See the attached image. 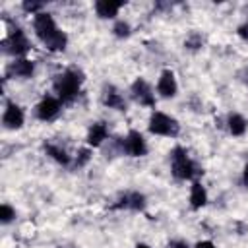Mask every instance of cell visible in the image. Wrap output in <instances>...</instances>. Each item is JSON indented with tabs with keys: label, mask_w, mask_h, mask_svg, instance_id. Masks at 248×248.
<instances>
[{
	"label": "cell",
	"mask_w": 248,
	"mask_h": 248,
	"mask_svg": "<svg viewBox=\"0 0 248 248\" xmlns=\"http://www.w3.org/2000/svg\"><path fill=\"white\" fill-rule=\"evenodd\" d=\"M83 72L76 70V68H68L62 74L56 76L52 87L56 91V97L60 99V103H72L76 101V97L79 95L81 83H83Z\"/></svg>",
	"instance_id": "obj_1"
},
{
	"label": "cell",
	"mask_w": 248,
	"mask_h": 248,
	"mask_svg": "<svg viewBox=\"0 0 248 248\" xmlns=\"http://www.w3.org/2000/svg\"><path fill=\"white\" fill-rule=\"evenodd\" d=\"M170 170H172V176L178 178V180H190L194 176H198L202 170L198 169V165L188 157L186 149L184 147H174L170 151Z\"/></svg>",
	"instance_id": "obj_2"
},
{
	"label": "cell",
	"mask_w": 248,
	"mask_h": 248,
	"mask_svg": "<svg viewBox=\"0 0 248 248\" xmlns=\"http://www.w3.org/2000/svg\"><path fill=\"white\" fill-rule=\"evenodd\" d=\"M149 132L155 136H167V138H176L180 132V124L176 118L161 112V110H153L149 116V124H147Z\"/></svg>",
	"instance_id": "obj_3"
},
{
	"label": "cell",
	"mask_w": 248,
	"mask_h": 248,
	"mask_svg": "<svg viewBox=\"0 0 248 248\" xmlns=\"http://www.w3.org/2000/svg\"><path fill=\"white\" fill-rule=\"evenodd\" d=\"M33 29H35V35L39 37V41L43 45H46L54 35L60 33V29L56 27L54 17L48 12H41V14H37L33 17Z\"/></svg>",
	"instance_id": "obj_4"
},
{
	"label": "cell",
	"mask_w": 248,
	"mask_h": 248,
	"mask_svg": "<svg viewBox=\"0 0 248 248\" xmlns=\"http://www.w3.org/2000/svg\"><path fill=\"white\" fill-rule=\"evenodd\" d=\"M2 46H4V50H6L8 54H12V56H23V54L31 48L29 39L25 37L23 29H19V27H16V29L10 33V37L4 39Z\"/></svg>",
	"instance_id": "obj_5"
},
{
	"label": "cell",
	"mask_w": 248,
	"mask_h": 248,
	"mask_svg": "<svg viewBox=\"0 0 248 248\" xmlns=\"http://www.w3.org/2000/svg\"><path fill=\"white\" fill-rule=\"evenodd\" d=\"M122 153L130 157H143L147 153V143L138 130H130L126 138H122Z\"/></svg>",
	"instance_id": "obj_6"
},
{
	"label": "cell",
	"mask_w": 248,
	"mask_h": 248,
	"mask_svg": "<svg viewBox=\"0 0 248 248\" xmlns=\"http://www.w3.org/2000/svg\"><path fill=\"white\" fill-rule=\"evenodd\" d=\"M62 108V103L58 97H43L39 101V105L35 107V112H37V118L43 120V122H48V120H54L58 116Z\"/></svg>",
	"instance_id": "obj_7"
},
{
	"label": "cell",
	"mask_w": 248,
	"mask_h": 248,
	"mask_svg": "<svg viewBox=\"0 0 248 248\" xmlns=\"http://www.w3.org/2000/svg\"><path fill=\"white\" fill-rule=\"evenodd\" d=\"M25 122V114H23V108L19 105H16L14 101H8L6 103V108H4V114H2V124L4 128L8 130H19Z\"/></svg>",
	"instance_id": "obj_8"
},
{
	"label": "cell",
	"mask_w": 248,
	"mask_h": 248,
	"mask_svg": "<svg viewBox=\"0 0 248 248\" xmlns=\"http://www.w3.org/2000/svg\"><path fill=\"white\" fill-rule=\"evenodd\" d=\"M130 91H132V97H134L140 105H143V107H155V93H153L151 85H149L143 78H138V79L132 83Z\"/></svg>",
	"instance_id": "obj_9"
},
{
	"label": "cell",
	"mask_w": 248,
	"mask_h": 248,
	"mask_svg": "<svg viewBox=\"0 0 248 248\" xmlns=\"http://www.w3.org/2000/svg\"><path fill=\"white\" fill-rule=\"evenodd\" d=\"M176 91H178V83H176L172 70H163L159 76V81H157V93L163 99H170L176 95Z\"/></svg>",
	"instance_id": "obj_10"
},
{
	"label": "cell",
	"mask_w": 248,
	"mask_h": 248,
	"mask_svg": "<svg viewBox=\"0 0 248 248\" xmlns=\"http://www.w3.org/2000/svg\"><path fill=\"white\" fill-rule=\"evenodd\" d=\"M33 72H35V64L31 60H27V58H16L8 66V70H6L8 76H12V78H23V79L25 78H31Z\"/></svg>",
	"instance_id": "obj_11"
},
{
	"label": "cell",
	"mask_w": 248,
	"mask_h": 248,
	"mask_svg": "<svg viewBox=\"0 0 248 248\" xmlns=\"http://www.w3.org/2000/svg\"><path fill=\"white\" fill-rule=\"evenodd\" d=\"M103 103L108 107V108H114V110H126V101L122 97V93L118 89H114L112 85H107L103 89Z\"/></svg>",
	"instance_id": "obj_12"
},
{
	"label": "cell",
	"mask_w": 248,
	"mask_h": 248,
	"mask_svg": "<svg viewBox=\"0 0 248 248\" xmlns=\"http://www.w3.org/2000/svg\"><path fill=\"white\" fill-rule=\"evenodd\" d=\"M107 138H108V128H107L105 122H95V124H91V128H89V132H87V143H89L91 147H99Z\"/></svg>",
	"instance_id": "obj_13"
},
{
	"label": "cell",
	"mask_w": 248,
	"mask_h": 248,
	"mask_svg": "<svg viewBox=\"0 0 248 248\" xmlns=\"http://www.w3.org/2000/svg\"><path fill=\"white\" fill-rule=\"evenodd\" d=\"M122 6H124V2L99 0V2H95V12H97V16H99V17H103V19H108V17H114Z\"/></svg>",
	"instance_id": "obj_14"
},
{
	"label": "cell",
	"mask_w": 248,
	"mask_h": 248,
	"mask_svg": "<svg viewBox=\"0 0 248 248\" xmlns=\"http://www.w3.org/2000/svg\"><path fill=\"white\" fill-rule=\"evenodd\" d=\"M207 203V192L202 186V182H194L190 188V205L192 209H202Z\"/></svg>",
	"instance_id": "obj_15"
},
{
	"label": "cell",
	"mask_w": 248,
	"mask_h": 248,
	"mask_svg": "<svg viewBox=\"0 0 248 248\" xmlns=\"http://www.w3.org/2000/svg\"><path fill=\"white\" fill-rule=\"evenodd\" d=\"M118 207H128V209H134V211H141L145 207V196L140 194V192H130L120 200Z\"/></svg>",
	"instance_id": "obj_16"
},
{
	"label": "cell",
	"mask_w": 248,
	"mask_h": 248,
	"mask_svg": "<svg viewBox=\"0 0 248 248\" xmlns=\"http://www.w3.org/2000/svg\"><path fill=\"white\" fill-rule=\"evenodd\" d=\"M227 128H229V132L232 136H242L248 130V122H246V118L242 114L232 112V114L227 116Z\"/></svg>",
	"instance_id": "obj_17"
},
{
	"label": "cell",
	"mask_w": 248,
	"mask_h": 248,
	"mask_svg": "<svg viewBox=\"0 0 248 248\" xmlns=\"http://www.w3.org/2000/svg\"><path fill=\"white\" fill-rule=\"evenodd\" d=\"M45 151L46 155H50L56 163L60 165H68L70 163V155L66 153V149H62L60 145H54V143H45Z\"/></svg>",
	"instance_id": "obj_18"
},
{
	"label": "cell",
	"mask_w": 248,
	"mask_h": 248,
	"mask_svg": "<svg viewBox=\"0 0 248 248\" xmlns=\"http://www.w3.org/2000/svg\"><path fill=\"white\" fill-rule=\"evenodd\" d=\"M130 23L128 21H124V19H118L116 23H114V27H112V33L118 37V39H126V37H130Z\"/></svg>",
	"instance_id": "obj_19"
},
{
	"label": "cell",
	"mask_w": 248,
	"mask_h": 248,
	"mask_svg": "<svg viewBox=\"0 0 248 248\" xmlns=\"http://www.w3.org/2000/svg\"><path fill=\"white\" fill-rule=\"evenodd\" d=\"M202 45H203V37H202L200 33H192V35L184 41V46L190 48V50H198V48H202Z\"/></svg>",
	"instance_id": "obj_20"
},
{
	"label": "cell",
	"mask_w": 248,
	"mask_h": 248,
	"mask_svg": "<svg viewBox=\"0 0 248 248\" xmlns=\"http://www.w3.org/2000/svg\"><path fill=\"white\" fill-rule=\"evenodd\" d=\"M14 217H16L14 207H12V205H8V203H2V207H0V221L6 225V223H10Z\"/></svg>",
	"instance_id": "obj_21"
},
{
	"label": "cell",
	"mask_w": 248,
	"mask_h": 248,
	"mask_svg": "<svg viewBox=\"0 0 248 248\" xmlns=\"http://www.w3.org/2000/svg\"><path fill=\"white\" fill-rule=\"evenodd\" d=\"M23 10L25 12H31L33 16H37V14H41V10H43V2H23Z\"/></svg>",
	"instance_id": "obj_22"
},
{
	"label": "cell",
	"mask_w": 248,
	"mask_h": 248,
	"mask_svg": "<svg viewBox=\"0 0 248 248\" xmlns=\"http://www.w3.org/2000/svg\"><path fill=\"white\" fill-rule=\"evenodd\" d=\"M89 159H91V149H79V153L76 157V167H83Z\"/></svg>",
	"instance_id": "obj_23"
},
{
	"label": "cell",
	"mask_w": 248,
	"mask_h": 248,
	"mask_svg": "<svg viewBox=\"0 0 248 248\" xmlns=\"http://www.w3.org/2000/svg\"><path fill=\"white\" fill-rule=\"evenodd\" d=\"M236 33H238V37H240L242 41H246V43H248V21H244L242 25H238Z\"/></svg>",
	"instance_id": "obj_24"
},
{
	"label": "cell",
	"mask_w": 248,
	"mask_h": 248,
	"mask_svg": "<svg viewBox=\"0 0 248 248\" xmlns=\"http://www.w3.org/2000/svg\"><path fill=\"white\" fill-rule=\"evenodd\" d=\"M167 248H190V246H188L184 240H170Z\"/></svg>",
	"instance_id": "obj_25"
},
{
	"label": "cell",
	"mask_w": 248,
	"mask_h": 248,
	"mask_svg": "<svg viewBox=\"0 0 248 248\" xmlns=\"http://www.w3.org/2000/svg\"><path fill=\"white\" fill-rule=\"evenodd\" d=\"M196 248H215V244H213L211 240H200V242L196 244Z\"/></svg>",
	"instance_id": "obj_26"
},
{
	"label": "cell",
	"mask_w": 248,
	"mask_h": 248,
	"mask_svg": "<svg viewBox=\"0 0 248 248\" xmlns=\"http://www.w3.org/2000/svg\"><path fill=\"white\" fill-rule=\"evenodd\" d=\"M242 184L248 186V163L244 165V170H242Z\"/></svg>",
	"instance_id": "obj_27"
},
{
	"label": "cell",
	"mask_w": 248,
	"mask_h": 248,
	"mask_svg": "<svg viewBox=\"0 0 248 248\" xmlns=\"http://www.w3.org/2000/svg\"><path fill=\"white\" fill-rule=\"evenodd\" d=\"M136 248H151V246H147V244H143V242H140Z\"/></svg>",
	"instance_id": "obj_28"
}]
</instances>
